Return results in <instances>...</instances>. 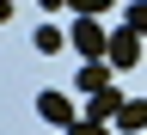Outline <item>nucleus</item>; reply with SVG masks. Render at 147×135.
<instances>
[{"label": "nucleus", "mask_w": 147, "mask_h": 135, "mask_svg": "<svg viewBox=\"0 0 147 135\" xmlns=\"http://www.w3.org/2000/svg\"><path fill=\"white\" fill-rule=\"evenodd\" d=\"M67 43L86 55V62H104V49H110V31L98 25V18H74L67 25Z\"/></svg>", "instance_id": "1"}, {"label": "nucleus", "mask_w": 147, "mask_h": 135, "mask_svg": "<svg viewBox=\"0 0 147 135\" xmlns=\"http://www.w3.org/2000/svg\"><path fill=\"white\" fill-rule=\"evenodd\" d=\"M104 62L117 68V74H123V68H141V31H129V25H123V31H110V49H104Z\"/></svg>", "instance_id": "2"}, {"label": "nucleus", "mask_w": 147, "mask_h": 135, "mask_svg": "<svg viewBox=\"0 0 147 135\" xmlns=\"http://www.w3.org/2000/svg\"><path fill=\"white\" fill-rule=\"evenodd\" d=\"M37 117H43L49 129H67V123H80V117H74V98H67V92H43V98H37Z\"/></svg>", "instance_id": "3"}, {"label": "nucleus", "mask_w": 147, "mask_h": 135, "mask_svg": "<svg viewBox=\"0 0 147 135\" xmlns=\"http://www.w3.org/2000/svg\"><path fill=\"white\" fill-rule=\"evenodd\" d=\"M117 111H123V92H117V86H98V92H92V104H86V117L104 123V117H117Z\"/></svg>", "instance_id": "4"}, {"label": "nucleus", "mask_w": 147, "mask_h": 135, "mask_svg": "<svg viewBox=\"0 0 147 135\" xmlns=\"http://www.w3.org/2000/svg\"><path fill=\"white\" fill-rule=\"evenodd\" d=\"M117 129H129V135H147V98H123V111H117Z\"/></svg>", "instance_id": "5"}, {"label": "nucleus", "mask_w": 147, "mask_h": 135, "mask_svg": "<svg viewBox=\"0 0 147 135\" xmlns=\"http://www.w3.org/2000/svg\"><path fill=\"white\" fill-rule=\"evenodd\" d=\"M110 74H117L110 62H86V68H80V80H74V86H80L86 98H92V92H98V86H110Z\"/></svg>", "instance_id": "6"}, {"label": "nucleus", "mask_w": 147, "mask_h": 135, "mask_svg": "<svg viewBox=\"0 0 147 135\" xmlns=\"http://www.w3.org/2000/svg\"><path fill=\"white\" fill-rule=\"evenodd\" d=\"M43 55H61V43H67V31H55V25H37V37H31Z\"/></svg>", "instance_id": "7"}, {"label": "nucleus", "mask_w": 147, "mask_h": 135, "mask_svg": "<svg viewBox=\"0 0 147 135\" xmlns=\"http://www.w3.org/2000/svg\"><path fill=\"white\" fill-rule=\"evenodd\" d=\"M67 12L74 18H98V12H110V0H67Z\"/></svg>", "instance_id": "8"}, {"label": "nucleus", "mask_w": 147, "mask_h": 135, "mask_svg": "<svg viewBox=\"0 0 147 135\" xmlns=\"http://www.w3.org/2000/svg\"><path fill=\"white\" fill-rule=\"evenodd\" d=\"M129 31H141V37H147V0H135V6H129Z\"/></svg>", "instance_id": "9"}, {"label": "nucleus", "mask_w": 147, "mask_h": 135, "mask_svg": "<svg viewBox=\"0 0 147 135\" xmlns=\"http://www.w3.org/2000/svg\"><path fill=\"white\" fill-rule=\"evenodd\" d=\"M67 135H110L104 123H92V117H80V123H67Z\"/></svg>", "instance_id": "10"}, {"label": "nucleus", "mask_w": 147, "mask_h": 135, "mask_svg": "<svg viewBox=\"0 0 147 135\" xmlns=\"http://www.w3.org/2000/svg\"><path fill=\"white\" fill-rule=\"evenodd\" d=\"M37 6H43V12H55V6H67V0H37Z\"/></svg>", "instance_id": "11"}, {"label": "nucleus", "mask_w": 147, "mask_h": 135, "mask_svg": "<svg viewBox=\"0 0 147 135\" xmlns=\"http://www.w3.org/2000/svg\"><path fill=\"white\" fill-rule=\"evenodd\" d=\"M6 18H12V6H6V0H0V25H6Z\"/></svg>", "instance_id": "12"}]
</instances>
